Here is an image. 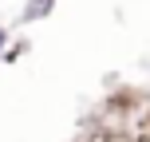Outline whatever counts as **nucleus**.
I'll return each instance as SVG.
<instances>
[{
	"mask_svg": "<svg viewBox=\"0 0 150 142\" xmlns=\"http://www.w3.org/2000/svg\"><path fill=\"white\" fill-rule=\"evenodd\" d=\"M52 8H55V0H28V4H24V12H20V24L47 20V16H52Z\"/></svg>",
	"mask_w": 150,
	"mask_h": 142,
	"instance_id": "f257e3e1",
	"label": "nucleus"
},
{
	"mask_svg": "<svg viewBox=\"0 0 150 142\" xmlns=\"http://www.w3.org/2000/svg\"><path fill=\"white\" fill-rule=\"evenodd\" d=\"M24 52H28V44H24V40H20V44H8L4 52H0V59H4V63H16V59H20Z\"/></svg>",
	"mask_w": 150,
	"mask_h": 142,
	"instance_id": "f03ea898",
	"label": "nucleus"
},
{
	"mask_svg": "<svg viewBox=\"0 0 150 142\" xmlns=\"http://www.w3.org/2000/svg\"><path fill=\"white\" fill-rule=\"evenodd\" d=\"M4 47H8V28L0 24V52H4Z\"/></svg>",
	"mask_w": 150,
	"mask_h": 142,
	"instance_id": "7ed1b4c3",
	"label": "nucleus"
}]
</instances>
